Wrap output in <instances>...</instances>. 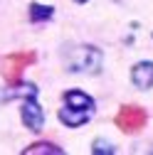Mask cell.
Here are the masks:
<instances>
[{
    "label": "cell",
    "mask_w": 153,
    "mask_h": 155,
    "mask_svg": "<svg viewBox=\"0 0 153 155\" xmlns=\"http://www.w3.org/2000/svg\"><path fill=\"white\" fill-rule=\"evenodd\" d=\"M52 15H54V10L49 5H37V3L30 5V20L32 22H47V20H52Z\"/></svg>",
    "instance_id": "cell-8"
},
{
    "label": "cell",
    "mask_w": 153,
    "mask_h": 155,
    "mask_svg": "<svg viewBox=\"0 0 153 155\" xmlns=\"http://www.w3.org/2000/svg\"><path fill=\"white\" fill-rule=\"evenodd\" d=\"M25 155H62V148H57L52 143H32L30 148L22 150Z\"/></svg>",
    "instance_id": "cell-7"
},
{
    "label": "cell",
    "mask_w": 153,
    "mask_h": 155,
    "mask_svg": "<svg viewBox=\"0 0 153 155\" xmlns=\"http://www.w3.org/2000/svg\"><path fill=\"white\" fill-rule=\"evenodd\" d=\"M74 3H87V0H74Z\"/></svg>",
    "instance_id": "cell-9"
},
{
    "label": "cell",
    "mask_w": 153,
    "mask_h": 155,
    "mask_svg": "<svg viewBox=\"0 0 153 155\" xmlns=\"http://www.w3.org/2000/svg\"><path fill=\"white\" fill-rule=\"evenodd\" d=\"M116 126L124 133H136L146 126V111L141 106H121V111L116 113Z\"/></svg>",
    "instance_id": "cell-5"
},
{
    "label": "cell",
    "mask_w": 153,
    "mask_h": 155,
    "mask_svg": "<svg viewBox=\"0 0 153 155\" xmlns=\"http://www.w3.org/2000/svg\"><path fill=\"white\" fill-rule=\"evenodd\" d=\"M64 67L69 71L94 74L101 69V52L97 47H89V45H76L64 52Z\"/></svg>",
    "instance_id": "cell-2"
},
{
    "label": "cell",
    "mask_w": 153,
    "mask_h": 155,
    "mask_svg": "<svg viewBox=\"0 0 153 155\" xmlns=\"http://www.w3.org/2000/svg\"><path fill=\"white\" fill-rule=\"evenodd\" d=\"M35 62H37V54H35V52H17V54H10L8 59H5V64H3V76H5V81H8L10 86L20 84L22 71H25L30 64H35Z\"/></svg>",
    "instance_id": "cell-4"
},
{
    "label": "cell",
    "mask_w": 153,
    "mask_h": 155,
    "mask_svg": "<svg viewBox=\"0 0 153 155\" xmlns=\"http://www.w3.org/2000/svg\"><path fill=\"white\" fill-rule=\"evenodd\" d=\"M131 81L136 89H151L153 86V62H138L131 69Z\"/></svg>",
    "instance_id": "cell-6"
},
{
    "label": "cell",
    "mask_w": 153,
    "mask_h": 155,
    "mask_svg": "<svg viewBox=\"0 0 153 155\" xmlns=\"http://www.w3.org/2000/svg\"><path fill=\"white\" fill-rule=\"evenodd\" d=\"M20 118H22L25 128L35 130V133H40L42 126H45V111L37 104V89L35 86H25V101H22V108H20Z\"/></svg>",
    "instance_id": "cell-3"
},
{
    "label": "cell",
    "mask_w": 153,
    "mask_h": 155,
    "mask_svg": "<svg viewBox=\"0 0 153 155\" xmlns=\"http://www.w3.org/2000/svg\"><path fill=\"white\" fill-rule=\"evenodd\" d=\"M91 108H94V99L84 91H67L64 94V106L59 108V121L69 128H76V126H84L91 116Z\"/></svg>",
    "instance_id": "cell-1"
}]
</instances>
